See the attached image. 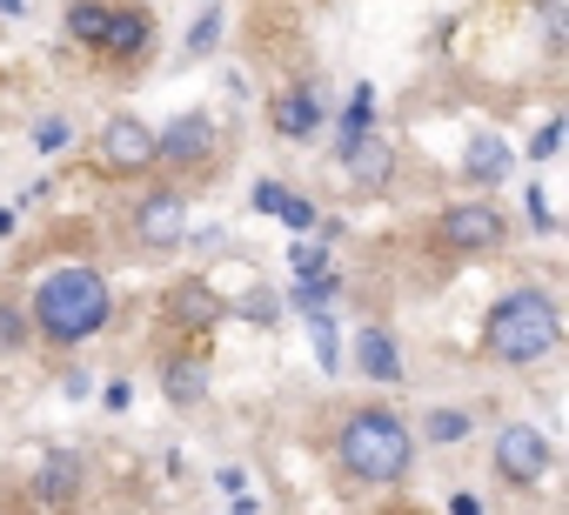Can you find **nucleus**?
I'll return each mask as SVG.
<instances>
[{"instance_id": "23", "label": "nucleus", "mask_w": 569, "mask_h": 515, "mask_svg": "<svg viewBox=\"0 0 569 515\" xmlns=\"http://www.w3.org/2000/svg\"><path fill=\"white\" fill-rule=\"evenodd\" d=\"M289 269H296V275H322V269H329L322 241H302V234H296V248H289Z\"/></svg>"}, {"instance_id": "2", "label": "nucleus", "mask_w": 569, "mask_h": 515, "mask_svg": "<svg viewBox=\"0 0 569 515\" xmlns=\"http://www.w3.org/2000/svg\"><path fill=\"white\" fill-rule=\"evenodd\" d=\"M556 349H562V309H556V295L536 289V282L509 289V295L482 315V355H489L496 368H536V362H549Z\"/></svg>"}, {"instance_id": "12", "label": "nucleus", "mask_w": 569, "mask_h": 515, "mask_svg": "<svg viewBox=\"0 0 569 515\" xmlns=\"http://www.w3.org/2000/svg\"><path fill=\"white\" fill-rule=\"evenodd\" d=\"M81 488H88V455L68 448V442H54V448L41 455V468H34V495H41L48 508H68Z\"/></svg>"}, {"instance_id": "32", "label": "nucleus", "mask_w": 569, "mask_h": 515, "mask_svg": "<svg viewBox=\"0 0 569 515\" xmlns=\"http://www.w3.org/2000/svg\"><path fill=\"white\" fill-rule=\"evenodd\" d=\"M0 234H14V221H8V208H0Z\"/></svg>"}, {"instance_id": "15", "label": "nucleus", "mask_w": 569, "mask_h": 515, "mask_svg": "<svg viewBox=\"0 0 569 515\" xmlns=\"http://www.w3.org/2000/svg\"><path fill=\"white\" fill-rule=\"evenodd\" d=\"M462 174H469L476 188H496V181L516 174V154H509L496 134H469V148H462Z\"/></svg>"}, {"instance_id": "19", "label": "nucleus", "mask_w": 569, "mask_h": 515, "mask_svg": "<svg viewBox=\"0 0 569 515\" xmlns=\"http://www.w3.org/2000/svg\"><path fill=\"white\" fill-rule=\"evenodd\" d=\"M28 342H34V335H28V309L0 295V362H14V355H21Z\"/></svg>"}, {"instance_id": "3", "label": "nucleus", "mask_w": 569, "mask_h": 515, "mask_svg": "<svg viewBox=\"0 0 569 515\" xmlns=\"http://www.w3.org/2000/svg\"><path fill=\"white\" fill-rule=\"evenodd\" d=\"M336 462L349 482H369V488H389V482H409L416 468V435L396 408H349L342 428H336Z\"/></svg>"}, {"instance_id": "17", "label": "nucleus", "mask_w": 569, "mask_h": 515, "mask_svg": "<svg viewBox=\"0 0 569 515\" xmlns=\"http://www.w3.org/2000/svg\"><path fill=\"white\" fill-rule=\"evenodd\" d=\"M108 8H114V0H68V8H61L68 41L94 54V48H101V28H108Z\"/></svg>"}, {"instance_id": "1", "label": "nucleus", "mask_w": 569, "mask_h": 515, "mask_svg": "<svg viewBox=\"0 0 569 515\" xmlns=\"http://www.w3.org/2000/svg\"><path fill=\"white\" fill-rule=\"evenodd\" d=\"M114 322V282L94 262H61L34 282V309H28V335L54 355L88 349L101 329Z\"/></svg>"}, {"instance_id": "20", "label": "nucleus", "mask_w": 569, "mask_h": 515, "mask_svg": "<svg viewBox=\"0 0 569 515\" xmlns=\"http://www.w3.org/2000/svg\"><path fill=\"white\" fill-rule=\"evenodd\" d=\"M336 295H342V275H329V269H322V275H302V289H296V309H302V315H316V309H329Z\"/></svg>"}, {"instance_id": "22", "label": "nucleus", "mask_w": 569, "mask_h": 515, "mask_svg": "<svg viewBox=\"0 0 569 515\" xmlns=\"http://www.w3.org/2000/svg\"><path fill=\"white\" fill-rule=\"evenodd\" d=\"M309 335H316V355H322V368H336V362H342V342H336V322H329L322 309L309 315Z\"/></svg>"}, {"instance_id": "26", "label": "nucleus", "mask_w": 569, "mask_h": 515, "mask_svg": "<svg viewBox=\"0 0 569 515\" xmlns=\"http://www.w3.org/2000/svg\"><path fill=\"white\" fill-rule=\"evenodd\" d=\"M214 34H221V21H214V14H201V28L188 34V54H208V48H214Z\"/></svg>"}, {"instance_id": "11", "label": "nucleus", "mask_w": 569, "mask_h": 515, "mask_svg": "<svg viewBox=\"0 0 569 515\" xmlns=\"http://www.w3.org/2000/svg\"><path fill=\"white\" fill-rule=\"evenodd\" d=\"M161 402H168L174 415H194V408L208 402V355H194V349L161 355Z\"/></svg>"}, {"instance_id": "4", "label": "nucleus", "mask_w": 569, "mask_h": 515, "mask_svg": "<svg viewBox=\"0 0 569 515\" xmlns=\"http://www.w3.org/2000/svg\"><path fill=\"white\" fill-rule=\"evenodd\" d=\"M221 154H228L221 148V121L201 114V108H188V114H174V121L154 128V174H168L174 188L181 181H214Z\"/></svg>"}, {"instance_id": "13", "label": "nucleus", "mask_w": 569, "mask_h": 515, "mask_svg": "<svg viewBox=\"0 0 569 515\" xmlns=\"http://www.w3.org/2000/svg\"><path fill=\"white\" fill-rule=\"evenodd\" d=\"M268 121H274L281 141H316V134H322V94H316V81L281 88V94L268 101Z\"/></svg>"}, {"instance_id": "8", "label": "nucleus", "mask_w": 569, "mask_h": 515, "mask_svg": "<svg viewBox=\"0 0 569 515\" xmlns=\"http://www.w3.org/2000/svg\"><path fill=\"white\" fill-rule=\"evenodd\" d=\"M489 468H496L502 488H542L549 468H556V442L542 428H529V422H509L489 442Z\"/></svg>"}, {"instance_id": "5", "label": "nucleus", "mask_w": 569, "mask_h": 515, "mask_svg": "<svg viewBox=\"0 0 569 515\" xmlns=\"http://www.w3.org/2000/svg\"><path fill=\"white\" fill-rule=\"evenodd\" d=\"M128 241H134L141 262H168V254L188 241V194H181L174 181L141 188L134 208H128Z\"/></svg>"}, {"instance_id": "7", "label": "nucleus", "mask_w": 569, "mask_h": 515, "mask_svg": "<svg viewBox=\"0 0 569 515\" xmlns=\"http://www.w3.org/2000/svg\"><path fill=\"white\" fill-rule=\"evenodd\" d=\"M154 41H161V21H154L148 0H114L94 61H108L114 74H134V68H148V61H154Z\"/></svg>"}, {"instance_id": "18", "label": "nucleus", "mask_w": 569, "mask_h": 515, "mask_svg": "<svg viewBox=\"0 0 569 515\" xmlns=\"http://www.w3.org/2000/svg\"><path fill=\"white\" fill-rule=\"evenodd\" d=\"M469 435H476V415H469V408H436L416 442H442V448H449V442H469Z\"/></svg>"}, {"instance_id": "24", "label": "nucleus", "mask_w": 569, "mask_h": 515, "mask_svg": "<svg viewBox=\"0 0 569 515\" xmlns=\"http://www.w3.org/2000/svg\"><path fill=\"white\" fill-rule=\"evenodd\" d=\"M274 214H281V221H289L296 234H309V228L322 221V214H316V201H302V194H281V208H274Z\"/></svg>"}, {"instance_id": "16", "label": "nucleus", "mask_w": 569, "mask_h": 515, "mask_svg": "<svg viewBox=\"0 0 569 515\" xmlns=\"http://www.w3.org/2000/svg\"><path fill=\"white\" fill-rule=\"evenodd\" d=\"M356 368H362L369 382H402L396 335H389V329H356Z\"/></svg>"}, {"instance_id": "28", "label": "nucleus", "mask_w": 569, "mask_h": 515, "mask_svg": "<svg viewBox=\"0 0 569 515\" xmlns=\"http://www.w3.org/2000/svg\"><path fill=\"white\" fill-rule=\"evenodd\" d=\"M241 315H254V322H274V295H261V289H254V295L241 302Z\"/></svg>"}, {"instance_id": "30", "label": "nucleus", "mask_w": 569, "mask_h": 515, "mask_svg": "<svg viewBox=\"0 0 569 515\" xmlns=\"http://www.w3.org/2000/svg\"><path fill=\"white\" fill-rule=\"evenodd\" d=\"M449 515H482V502H476V495H456V502H449Z\"/></svg>"}, {"instance_id": "25", "label": "nucleus", "mask_w": 569, "mask_h": 515, "mask_svg": "<svg viewBox=\"0 0 569 515\" xmlns=\"http://www.w3.org/2000/svg\"><path fill=\"white\" fill-rule=\"evenodd\" d=\"M68 134H74V128H68L61 114H48V121L34 128V148H41V154H54V148H68Z\"/></svg>"}, {"instance_id": "29", "label": "nucleus", "mask_w": 569, "mask_h": 515, "mask_svg": "<svg viewBox=\"0 0 569 515\" xmlns=\"http://www.w3.org/2000/svg\"><path fill=\"white\" fill-rule=\"evenodd\" d=\"M254 208L274 214V208H281V181H261V188H254Z\"/></svg>"}, {"instance_id": "21", "label": "nucleus", "mask_w": 569, "mask_h": 515, "mask_svg": "<svg viewBox=\"0 0 569 515\" xmlns=\"http://www.w3.org/2000/svg\"><path fill=\"white\" fill-rule=\"evenodd\" d=\"M369 128H376V101H369V88H356V101L342 108V148H349V141H362Z\"/></svg>"}, {"instance_id": "31", "label": "nucleus", "mask_w": 569, "mask_h": 515, "mask_svg": "<svg viewBox=\"0 0 569 515\" xmlns=\"http://www.w3.org/2000/svg\"><path fill=\"white\" fill-rule=\"evenodd\" d=\"M0 14H21V0H0Z\"/></svg>"}, {"instance_id": "6", "label": "nucleus", "mask_w": 569, "mask_h": 515, "mask_svg": "<svg viewBox=\"0 0 569 515\" xmlns=\"http://www.w3.org/2000/svg\"><path fill=\"white\" fill-rule=\"evenodd\" d=\"M509 214L496 208V201H449L442 214H436V241H442V254H456V262H482V254H496L502 241H509Z\"/></svg>"}, {"instance_id": "14", "label": "nucleus", "mask_w": 569, "mask_h": 515, "mask_svg": "<svg viewBox=\"0 0 569 515\" xmlns=\"http://www.w3.org/2000/svg\"><path fill=\"white\" fill-rule=\"evenodd\" d=\"M389 174H396V148H389L376 128H369L362 141H349V148H342V181H349L356 194H382V188H389Z\"/></svg>"}, {"instance_id": "9", "label": "nucleus", "mask_w": 569, "mask_h": 515, "mask_svg": "<svg viewBox=\"0 0 569 515\" xmlns=\"http://www.w3.org/2000/svg\"><path fill=\"white\" fill-rule=\"evenodd\" d=\"M94 168H101L108 181H141V174H154V128H148L134 108L108 114V121H101V141H94Z\"/></svg>"}, {"instance_id": "10", "label": "nucleus", "mask_w": 569, "mask_h": 515, "mask_svg": "<svg viewBox=\"0 0 569 515\" xmlns=\"http://www.w3.org/2000/svg\"><path fill=\"white\" fill-rule=\"evenodd\" d=\"M228 322V302L214 295V282H174L168 289V329L174 335H214Z\"/></svg>"}, {"instance_id": "27", "label": "nucleus", "mask_w": 569, "mask_h": 515, "mask_svg": "<svg viewBox=\"0 0 569 515\" xmlns=\"http://www.w3.org/2000/svg\"><path fill=\"white\" fill-rule=\"evenodd\" d=\"M556 148H562V121H549V128H542V134L529 141V154H536V161H549Z\"/></svg>"}]
</instances>
